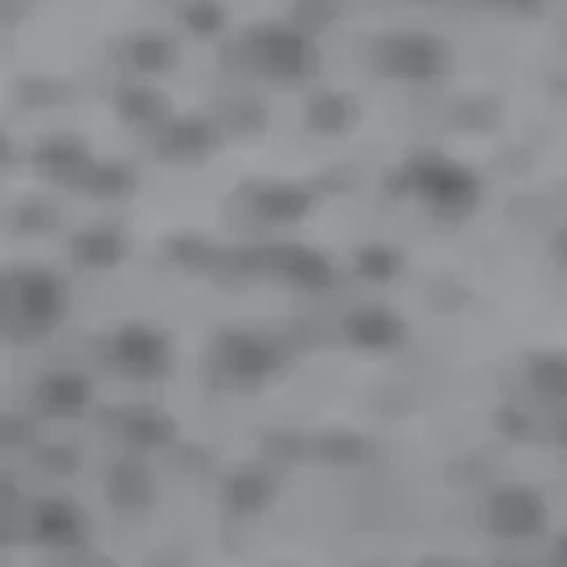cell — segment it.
Here are the masks:
<instances>
[{"label": "cell", "instance_id": "6da1fadb", "mask_svg": "<svg viewBox=\"0 0 567 567\" xmlns=\"http://www.w3.org/2000/svg\"><path fill=\"white\" fill-rule=\"evenodd\" d=\"M71 312L68 280L50 266H0V337L43 341Z\"/></svg>", "mask_w": 567, "mask_h": 567}, {"label": "cell", "instance_id": "7a4b0ae2", "mask_svg": "<svg viewBox=\"0 0 567 567\" xmlns=\"http://www.w3.org/2000/svg\"><path fill=\"white\" fill-rule=\"evenodd\" d=\"M230 61L241 75L277 85L298 89L319 75L323 68V50H319L306 32L284 22H259L248 25L230 43Z\"/></svg>", "mask_w": 567, "mask_h": 567}, {"label": "cell", "instance_id": "3957f363", "mask_svg": "<svg viewBox=\"0 0 567 567\" xmlns=\"http://www.w3.org/2000/svg\"><path fill=\"white\" fill-rule=\"evenodd\" d=\"M398 185L408 203L440 224H465L483 206V177L447 153L408 156Z\"/></svg>", "mask_w": 567, "mask_h": 567}, {"label": "cell", "instance_id": "277c9868", "mask_svg": "<svg viewBox=\"0 0 567 567\" xmlns=\"http://www.w3.org/2000/svg\"><path fill=\"white\" fill-rule=\"evenodd\" d=\"M280 369V351L270 337L252 330H227L213 341L209 351V377L224 390H248L266 386V380Z\"/></svg>", "mask_w": 567, "mask_h": 567}, {"label": "cell", "instance_id": "5b68a950", "mask_svg": "<svg viewBox=\"0 0 567 567\" xmlns=\"http://www.w3.org/2000/svg\"><path fill=\"white\" fill-rule=\"evenodd\" d=\"M103 359L132 383H159L174 372V341L153 323H121L106 337Z\"/></svg>", "mask_w": 567, "mask_h": 567}, {"label": "cell", "instance_id": "8992f818", "mask_svg": "<svg viewBox=\"0 0 567 567\" xmlns=\"http://www.w3.org/2000/svg\"><path fill=\"white\" fill-rule=\"evenodd\" d=\"M447 43L425 32H394L383 35L372 50V64L398 82H440L451 71Z\"/></svg>", "mask_w": 567, "mask_h": 567}, {"label": "cell", "instance_id": "52a82bcc", "mask_svg": "<svg viewBox=\"0 0 567 567\" xmlns=\"http://www.w3.org/2000/svg\"><path fill=\"white\" fill-rule=\"evenodd\" d=\"M483 528L501 543H539L549 532V504L532 486H504L486 501Z\"/></svg>", "mask_w": 567, "mask_h": 567}, {"label": "cell", "instance_id": "ba28073f", "mask_svg": "<svg viewBox=\"0 0 567 567\" xmlns=\"http://www.w3.org/2000/svg\"><path fill=\"white\" fill-rule=\"evenodd\" d=\"M25 539L47 549H75L89 539V514L71 496L47 493L40 501H29Z\"/></svg>", "mask_w": 567, "mask_h": 567}, {"label": "cell", "instance_id": "9c48e42d", "mask_svg": "<svg viewBox=\"0 0 567 567\" xmlns=\"http://www.w3.org/2000/svg\"><path fill=\"white\" fill-rule=\"evenodd\" d=\"M96 401V386L85 372L75 369H50L32 383V404L43 419L71 422L82 419Z\"/></svg>", "mask_w": 567, "mask_h": 567}, {"label": "cell", "instance_id": "30bf717a", "mask_svg": "<svg viewBox=\"0 0 567 567\" xmlns=\"http://www.w3.org/2000/svg\"><path fill=\"white\" fill-rule=\"evenodd\" d=\"M29 164L35 167V174L47 177L50 185L79 192V185L85 182L89 167L96 164V156L75 135H50V138H43L40 146L29 153Z\"/></svg>", "mask_w": 567, "mask_h": 567}, {"label": "cell", "instance_id": "8fae6325", "mask_svg": "<svg viewBox=\"0 0 567 567\" xmlns=\"http://www.w3.org/2000/svg\"><path fill=\"white\" fill-rule=\"evenodd\" d=\"M153 493H156L153 472H150L146 461L138 457V451L114 461L111 472H106V501H111V507L121 511V514L150 511Z\"/></svg>", "mask_w": 567, "mask_h": 567}, {"label": "cell", "instance_id": "7c38bea8", "mask_svg": "<svg viewBox=\"0 0 567 567\" xmlns=\"http://www.w3.org/2000/svg\"><path fill=\"white\" fill-rule=\"evenodd\" d=\"M68 256L75 259V266H82V270H114V266L128 256V238L106 224L85 227L68 241Z\"/></svg>", "mask_w": 567, "mask_h": 567}, {"label": "cell", "instance_id": "4fadbf2b", "mask_svg": "<svg viewBox=\"0 0 567 567\" xmlns=\"http://www.w3.org/2000/svg\"><path fill=\"white\" fill-rule=\"evenodd\" d=\"M117 430L132 451L150 454V451L167 447L174 440V419L156 412V408H128V412L117 419Z\"/></svg>", "mask_w": 567, "mask_h": 567}, {"label": "cell", "instance_id": "5bb4252c", "mask_svg": "<svg viewBox=\"0 0 567 567\" xmlns=\"http://www.w3.org/2000/svg\"><path fill=\"white\" fill-rule=\"evenodd\" d=\"M132 174L128 167L121 164H103V159H96L93 167H89L85 182L79 185V195H96V199H121V195L132 192Z\"/></svg>", "mask_w": 567, "mask_h": 567}, {"label": "cell", "instance_id": "9a60e30c", "mask_svg": "<svg viewBox=\"0 0 567 567\" xmlns=\"http://www.w3.org/2000/svg\"><path fill=\"white\" fill-rule=\"evenodd\" d=\"M0 451H35V422L22 412H0Z\"/></svg>", "mask_w": 567, "mask_h": 567}, {"label": "cell", "instance_id": "2e32d148", "mask_svg": "<svg viewBox=\"0 0 567 567\" xmlns=\"http://www.w3.org/2000/svg\"><path fill=\"white\" fill-rule=\"evenodd\" d=\"M32 454H35V461H40V465H43L50 475H58V478H64V475H71V472L79 468L75 451L64 447V443H50V447H35Z\"/></svg>", "mask_w": 567, "mask_h": 567}, {"label": "cell", "instance_id": "e0dca14e", "mask_svg": "<svg viewBox=\"0 0 567 567\" xmlns=\"http://www.w3.org/2000/svg\"><path fill=\"white\" fill-rule=\"evenodd\" d=\"M128 58H132V64H135V68L150 71V68H159V61H156V58H167V47L159 43V40H135V43H132V50H128Z\"/></svg>", "mask_w": 567, "mask_h": 567}, {"label": "cell", "instance_id": "ac0fdd59", "mask_svg": "<svg viewBox=\"0 0 567 567\" xmlns=\"http://www.w3.org/2000/svg\"><path fill=\"white\" fill-rule=\"evenodd\" d=\"M483 8L489 11H501V14H532L546 8V0H478Z\"/></svg>", "mask_w": 567, "mask_h": 567}, {"label": "cell", "instance_id": "d6986e66", "mask_svg": "<svg viewBox=\"0 0 567 567\" xmlns=\"http://www.w3.org/2000/svg\"><path fill=\"white\" fill-rule=\"evenodd\" d=\"M11 164H14V142L4 132H0V171L11 167Z\"/></svg>", "mask_w": 567, "mask_h": 567}, {"label": "cell", "instance_id": "ffe728a7", "mask_svg": "<svg viewBox=\"0 0 567 567\" xmlns=\"http://www.w3.org/2000/svg\"><path fill=\"white\" fill-rule=\"evenodd\" d=\"M557 543H560V557H564V560H567V532H564V536H560V539H557Z\"/></svg>", "mask_w": 567, "mask_h": 567}, {"label": "cell", "instance_id": "44dd1931", "mask_svg": "<svg viewBox=\"0 0 567 567\" xmlns=\"http://www.w3.org/2000/svg\"><path fill=\"white\" fill-rule=\"evenodd\" d=\"M560 443H564V451H567V422L560 425Z\"/></svg>", "mask_w": 567, "mask_h": 567}]
</instances>
